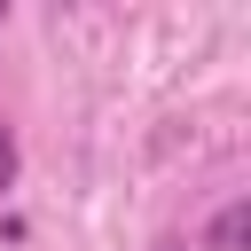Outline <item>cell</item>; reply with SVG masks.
<instances>
[{"mask_svg":"<svg viewBox=\"0 0 251 251\" xmlns=\"http://www.w3.org/2000/svg\"><path fill=\"white\" fill-rule=\"evenodd\" d=\"M204 251H251V196H227L204 227Z\"/></svg>","mask_w":251,"mask_h":251,"instance_id":"6da1fadb","label":"cell"},{"mask_svg":"<svg viewBox=\"0 0 251 251\" xmlns=\"http://www.w3.org/2000/svg\"><path fill=\"white\" fill-rule=\"evenodd\" d=\"M8 188H16V133L0 126V196H8Z\"/></svg>","mask_w":251,"mask_h":251,"instance_id":"7a4b0ae2","label":"cell"},{"mask_svg":"<svg viewBox=\"0 0 251 251\" xmlns=\"http://www.w3.org/2000/svg\"><path fill=\"white\" fill-rule=\"evenodd\" d=\"M157 251H180V243H157Z\"/></svg>","mask_w":251,"mask_h":251,"instance_id":"3957f363","label":"cell"},{"mask_svg":"<svg viewBox=\"0 0 251 251\" xmlns=\"http://www.w3.org/2000/svg\"><path fill=\"white\" fill-rule=\"evenodd\" d=\"M0 24H8V0H0Z\"/></svg>","mask_w":251,"mask_h":251,"instance_id":"277c9868","label":"cell"}]
</instances>
